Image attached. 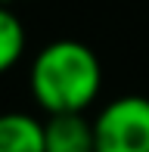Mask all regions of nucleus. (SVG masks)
I'll list each match as a JSON object with an SVG mask.
<instances>
[{
	"label": "nucleus",
	"mask_w": 149,
	"mask_h": 152,
	"mask_svg": "<svg viewBox=\"0 0 149 152\" xmlns=\"http://www.w3.org/2000/svg\"><path fill=\"white\" fill-rule=\"evenodd\" d=\"M28 93L47 118L87 115L103 93V62L96 50L72 37L44 44L28 65Z\"/></svg>",
	"instance_id": "1"
},
{
	"label": "nucleus",
	"mask_w": 149,
	"mask_h": 152,
	"mask_svg": "<svg viewBox=\"0 0 149 152\" xmlns=\"http://www.w3.org/2000/svg\"><path fill=\"white\" fill-rule=\"evenodd\" d=\"M90 121L96 152H149V96H115Z\"/></svg>",
	"instance_id": "2"
},
{
	"label": "nucleus",
	"mask_w": 149,
	"mask_h": 152,
	"mask_svg": "<svg viewBox=\"0 0 149 152\" xmlns=\"http://www.w3.org/2000/svg\"><path fill=\"white\" fill-rule=\"evenodd\" d=\"M44 152H96L93 121L87 115L44 118Z\"/></svg>",
	"instance_id": "3"
},
{
	"label": "nucleus",
	"mask_w": 149,
	"mask_h": 152,
	"mask_svg": "<svg viewBox=\"0 0 149 152\" xmlns=\"http://www.w3.org/2000/svg\"><path fill=\"white\" fill-rule=\"evenodd\" d=\"M0 152H44V118L22 109L0 112Z\"/></svg>",
	"instance_id": "4"
},
{
	"label": "nucleus",
	"mask_w": 149,
	"mask_h": 152,
	"mask_svg": "<svg viewBox=\"0 0 149 152\" xmlns=\"http://www.w3.org/2000/svg\"><path fill=\"white\" fill-rule=\"evenodd\" d=\"M25 50H28V31H25L22 19L6 3H0V75L12 72L22 62Z\"/></svg>",
	"instance_id": "5"
}]
</instances>
